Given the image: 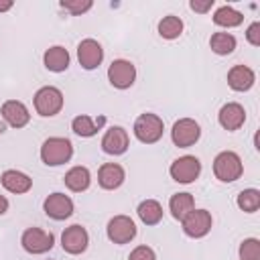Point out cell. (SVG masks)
<instances>
[{
	"label": "cell",
	"mask_w": 260,
	"mask_h": 260,
	"mask_svg": "<svg viewBox=\"0 0 260 260\" xmlns=\"http://www.w3.org/2000/svg\"><path fill=\"white\" fill-rule=\"evenodd\" d=\"M0 183H2V187H4L8 193H14V195L28 193L30 187H32V179H30L26 173L16 171V169L4 171L2 177H0Z\"/></svg>",
	"instance_id": "cell-18"
},
{
	"label": "cell",
	"mask_w": 260,
	"mask_h": 260,
	"mask_svg": "<svg viewBox=\"0 0 260 260\" xmlns=\"http://www.w3.org/2000/svg\"><path fill=\"white\" fill-rule=\"evenodd\" d=\"M244 173V165L238 152L234 150H221L215 158H213V175L217 181L221 183H234L242 177Z\"/></svg>",
	"instance_id": "cell-2"
},
{
	"label": "cell",
	"mask_w": 260,
	"mask_h": 260,
	"mask_svg": "<svg viewBox=\"0 0 260 260\" xmlns=\"http://www.w3.org/2000/svg\"><path fill=\"white\" fill-rule=\"evenodd\" d=\"M73 156V144L69 138L51 136L41 144V160L47 167H59L69 162Z\"/></svg>",
	"instance_id": "cell-1"
},
{
	"label": "cell",
	"mask_w": 260,
	"mask_h": 260,
	"mask_svg": "<svg viewBox=\"0 0 260 260\" xmlns=\"http://www.w3.org/2000/svg\"><path fill=\"white\" fill-rule=\"evenodd\" d=\"M43 211L47 213V217H51L55 221H63L73 215V199L65 193L55 191V193L47 195V199L43 201Z\"/></svg>",
	"instance_id": "cell-11"
},
{
	"label": "cell",
	"mask_w": 260,
	"mask_h": 260,
	"mask_svg": "<svg viewBox=\"0 0 260 260\" xmlns=\"http://www.w3.org/2000/svg\"><path fill=\"white\" fill-rule=\"evenodd\" d=\"M128 260H156V254L150 246H136L130 254H128Z\"/></svg>",
	"instance_id": "cell-31"
},
{
	"label": "cell",
	"mask_w": 260,
	"mask_h": 260,
	"mask_svg": "<svg viewBox=\"0 0 260 260\" xmlns=\"http://www.w3.org/2000/svg\"><path fill=\"white\" fill-rule=\"evenodd\" d=\"M169 175L173 181H177L181 185H189L201 175V160L193 154H183L171 162Z\"/></svg>",
	"instance_id": "cell-5"
},
{
	"label": "cell",
	"mask_w": 260,
	"mask_h": 260,
	"mask_svg": "<svg viewBox=\"0 0 260 260\" xmlns=\"http://www.w3.org/2000/svg\"><path fill=\"white\" fill-rule=\"evenodd\" d=\"M213 22L217 26H223V28H234V26H240L244 22V14L240 10L223 4L213 12Z\"/></svg>",
	"instance_id": "cell-25"
},
{
	"label": "cell",
	"mask_w": 260,
	"mask_h": 260,
	"mask_svg": "<svg viewBox=\"0 0 260 260\" xmlns=\"http://www.w3.org/2000/svg\"><path fill=\"white\" fill-rule=\"evenodd\" d=\"M213 0H191L189 2V8L193 10V12H199V14H205V12H209L211 8H213Z\"/></svg>",
	"instance_id": "cell-33"
},
{
	"label": "cell",
	"mask_w": 260,
	"mask_h": 260,
	"mask_svg": "<svg viewBox=\"0 0 260 260\" xmlns=\"http://www.w3.org/2000/svg\"><path fill=\"white\" fill-rule=\"evenodd\" d=\"M77 61L83 69H98L104 61V49L95 39H83L77 45Z\"/></svg>",
	"instance_id": "cell-13"
},
{
	"label": "cell",
	"mask_w": 260,
	"mask_h": 260,
	"mask_svg": "<svg viewBox=\"0 0 260 260\" xmlns=\"http://www.w3.org/2000/svg\"><path fill=\"white\" fill-rule=\"evenodd\" d=\"M63 181H65V187H67L69 191L81 193V191H85V189L89 187V183H91V173H89L87 167L77 165V167H71V169L65 173Z\"/></svg>",
	"instance_id": "cell-22"
},
{
	"label": "cell",
	"mask_w": 260,
	"mask_h": 260,
	"mask_svg": "<svg viewBox=\"0 0 260 260\" xmlns=\"http://www.w3.org/2000/svg\"><path fill=\"white\" fill-rule=\"evenodd\" d=\"M128 144H130V136L122 126H112L102 136V150L112 156L124 154L128 150Z\"/></svg>",
	"instance_id": "cell-15"
},
{
	"label": "cell",
	"mask_w": 260,
	"mask_h": 260,
	"mask_svg": "<svg viewBox=\"0 0 260 260\" xmlns=\"http://www.w3.org/2000/svg\"><path fill=\"white\" fill-rule=\"evenodd\" d=\"M246 41L254 47H260V22H252L248 28H246Z\"/></svg>",
	"instance_id": "cell-32"
},
{
	"label": "cell",
	"mask_w": 260,
	"mask_h": 260,
	"mask_svg": "<svg viewBox=\"0 0 260 260\" xmlns=\"http://www.w3.org/2000/svg\"><path fill=\"white\" fill-rule=\"evenodd\" d=\"M201 136V128L193 118H179L171 128V140L179 148L193 146Z\"/></svg>",
	"instance_id": "cell-8"
},
{
	"label": "cell",
	"mask_w": 260,
	"mask_h": 260,
	"mask_svg": "<svg viewBox=\"0 0 260 260\" xmlns=\"http://www.w3.org/2000/svg\"><path fill=\"white\" fill-rule=\"evenodd\" d=\"M4 130H6V126H4V122H2V120H0V134H2V132H4Z\"/></svg>",
	"instance_id": "cell-36"
},
{
	"label": "cell",
	"mask_w": 260,
	"mask_h": 260,
	"mask_svg": "<svg viewBox=\"0 0 260 260\" xmlns=\"http://www.w3.org/2000/svg\"><path fill=\"white\" fill-rule=\"evenodd\" d=\"M181 225H183L185 236L199 240V238H205L211 232L213 217H211V213L207 209H193L181 219Z\"/></svg>",
	"instance_id": "cell-6"
},
{
	"label": "cell",
	"mask_w": 260,
	"mask_h": 260,
	"mask_svg": "<svg viewBox=\"0 0 260 260\" xmlns=\"http://www.w3.org/2000/svg\"><path fill=\"white\" fill-rule=\"evenodd\" d=\"M63 91L55 85H43L37 89L35 98H32V104H35V110L39 116L43 118H51V116H57L61 110H63Z\"/></svg>",
	"instance_id": "cell-3"
},
{
	"label": "cell",
	"mask_w": 260,
	"mask_h": 260,
	"mask_svg": "<svg viewBox=\"0 0 260 260\" xmlns=\"http://www.w3.org/2000/svg\"><path fill=\"white\" fill-rule=\"evenodd\" d=\"M236 203H238V207H240L242 211L254 213V211H258V207H260V191H258V189H244V191L238 193Z\"/></svg>",
	"instance_id": "cell-28"
},
{
	"label": "cell",
	"mask_w": 260,
	"mask_h": 260,
	"mask_svg": "<svg viewBox=\"0 0 260 260\" xmlns=\"http://www.w3.org/2000/svg\"><path fill=\"white\" fill-rule=\"evenodd\" d=\"M217 122H219V126H221L223 130H228V132L240 130V128L244 126V122H246V110H244V106L238 104V102H228V104H223V106L219 108V112H217Z\"/></svg>",
	"instance_id": "cell-14"
},
{
	"label": "cell",
	"mask_w": 260,
	"mask_h": 260,
	"mask_svg": "<svg viewBox=\"0 0 260 260\" xmlns=\"http://www.w3.org/2000/svg\"><path fill=\"white\" fill-rule=\"evenodd\" d=\"M132 132L142 144H154L162 138V132H165L162 118L152 112H144L134 120Z\"/></svg>",
	"instance_id": "cell-4"
},
{
	"label": "cell",
	"mask_w": 260,
	"mask_h": 260,
	"mask_svg": "<svg viewBox=\"0 0 260 260\" xmlns=\"http://www.w3.org/2000/svg\"><path fill=\"white\" fill-rule=\"evenodd\" d=\"M12 0H0V12H8L10 8H12Z\"/></svg>",
	"instance_id": "cell-35"
},
{
	"label": "cell",
	"mask_w": 260,
	"mask_h": 260,
	"mask_svg": "<svg viewBox=\"0 0 260 260\" xmlns=\"http://www.w3.org/2000/svg\"><path fill=\"white\" fill-rule=\"evenodd\" d=\"M0 114H2L4 122L12 128H24L30 120V112L20 100H6L0 108Z\"/></svg>",
	"instance_id": "cell-16"
},
{
	"label": "cell",
	"mask_w": 260,
	"mask_h": 260,
	"mask_svg": "<svg viewBox=\"0 0 260 260\" xmlns=\"http://www.w3.org/2000/svg\"><path fill=\"white\" fill-rule=\"evenodd\" d=\"M69 61H71L69 51H67L65 47H61V45H53V47H49V49L45 51V55H43V63H45V67H47L49 71H53V73H61V71H65V69L69 67Z\"/></svg>",
	"instance_id": "cell-21"
},
{
	"label": "cell",
	"mask_w": 260,
	"mask_h": 260,
	"mask_svg": "<svg viewBox=\"0 0 260 260\" xmlns=\"http://www.w3.org/2000/svg\"><path fill=\"white\" fill-rule=\"evenodd\" d=\"M108 81L116 89H128L136 81V67L128 59H114L108 67Z\"/></svg>",
	"instance_id": "cell-10"
},
{
	"label": "cell",
	"mask_w": 260,
	"mask_h": 260,
	"mask_svg": "<svg viewBox=\"0 0 260 260\" xmlns=\"http://www.w3.org/2000/svg\"><path fill=\"white\" fill-rule=\"evenodd\" d=\"M106 124V116H87V114H79L71 120V130L81 136V138H89L93 134H98V130H102V126Z\"/></svg>",
	"instance_id": "cell-20"
},
{
	"label": "cell",
	"mask_w": 260,
	"mask_h": 260,
	"mask_svg": "<svg viewBox=\"0 0 260 260\" xmlns=\"http://www.w3.org/2000/svg\"><path fill=\"white\" fill-rule=\"evenodd\" d=\"M124 181H126V171H124V167L118 165V162H104V165L98 169V183H100V187L106 189V191L118 189Z\"/></svg>",
	"instance_id": "cell-17"
},
{
	"label": "cell",
	"mask_w": 260,
	"mask_h": 260,
	"mask_svg": "<svg viewBox=\"0 0 260 260\" xmlns=\"http://www.w3.org/2000/svg\"><path fill=\"white\" fill-rule=\"evenodd\" d=\"M106 234L110 242L122 246L136 238V223L130 215H114L106 225Z\"/></svg>",
	"instance_id": "cell-9"
},
{
	"label": "cell",
	"mask_w": 260,
	"mask_h": 260,
	"mask_svg": "<svg viewBox=\"0 0 260 260\" xmlns=\"http://www.w3.org/2000/svg\"><path fill=\"white\" fill-rule=\"evenodd\" d=\"M240 260H260V240L258 238H246L240 244Z\"/></svg>",
	"instance_id": "cell-29"
},
{
	"label": "cell",
	"mask_w": 260,
	"mask_h": 260,
	"mask_svg": "<svg viewBox=\"0 0 260 260\" xmlns=\"http://www.w3.org/2000/svg\"><path fill=\"white\" fill-rule=\"evenodd\" d=\"M183 32V20L175 14H167L158 20V35L167 41H173V39H179Z\"/></svg>",
	"instance_id": "cell-26"
},
{
	"label": "cell",
	"mask_w": 260,
	"mask_h": 260,
	"mask_svg": "<svg viewBox=\"0 0 260 260\" xmlns=\"http://www.w3.org/2000/svg\"><path fill=\"white\" fill-rule=\"evenodd\" d=\"M8 205H10V203H8V199L0 193V215H4V213L8 211Z\"/></svg>",
	"instance_id": "cell-34"
},
{
	"label": "cell",
	"mask_w": 260,
	"mask_h": 260,
	"mask_svg": "<svg viewBox=\"0 0 260 260\" xmlns=\"http://www.w3.org/2000/svg\"><path fill=\"white\" fill-rule=\"evenodd\" d=\"M20 244L28 254H45L55 246V236L43 228H26L20 236Z\"/></svg>",
	"instance_id": "cell-7"
},
{
	"label": "cell",
	"mask_w": 260,
	"mask_h": 260,
	"mask_svg": "<svg viewBox=\"0 0 260 260\" xmlns=\"http://www.w3.org/2000/svg\"><path fill=\"white\" fill-rule=\"evenodd\" d=\"M256 83V73L248 65H234L228 71V85L234 91H248Z\"/></svg>",
	"instance_id": "cell-19"
},
{
	"label": "cell",
	"mask_w": 260,
	"mask_h": 260,
	"mask_svg": "<svg viewBox=\"0 0 260 260\" xmlns=\"http://www.w3.org/2000/svg\"><path fill=\"white\" fill-rule=\"evenodd\" d=\"M193 209H195V199H193L191 193H175V195H171V199H169V211H171V215L175 219L181 221Z\"/></svg>",
	"instance_id": "cell-23"
},
{
	"label": "cell",
	"mask_w": 260,
	"mask_h": 260,
	"mask_svg": "<svg viewBox=\"0 0 260 260\" xmlns=\"http://www.w3.org/2000/svg\"><path fill=\"white\" fill-rule=\"evenodd\" d=\"M238 41L232 32H213L211 39H209V47L215 55H230L234 53Z\"/></svg>",
	"instance_id": "cell-27"
},
{
	"label": "cell",
	"mask_w": 260,
	"mask_h": 260,
	"mask_svg": "<svg viewBox=\"0 0 260 260\" xmlns=\"http://www.w3.org/2000/svg\"><path fill=\"white\" fill-rule=\"evenodd\" d=\"M87 244H89V234L79 223H73V225L65 228L63 234H61V248L67 254L77 256V254H81V252L87 250Z\"/></svg>",
	"instance_id": "cell-12"
},
{
	"label": "cell",
	"mask_w": 260,
	"mask_h": 260,
	"mask_svg": "<svg viewBox=\"0 0 260 260\" xmlns=\"http://www.w3.org/2000/svg\"><path fill=\"white\" fill-rule=\"evenodd\" d=\"M138 217L142 223L146 225H156L160 219H162V205L156 201V199H144L138 203V209H136Z\"/></svg>",
	"instance_id": "cell-24"
},
{
	"label": "cell",
	"mask_w": 260,
	"mask_h": 260,
	"mask_svg": "<svg viewBox=\"0 0 260 260\" xmlns=\"http://www.w3.org/2000/svg\"><path fill=\"white\" fill-rule=\"evenodd\" d=\"M59 6L63 10H67L69 14H73V16H79V14L87 12L93 6V2L91 0H61Z\"/></svg>",
	"instance_id": "cell-30"
}]
</instances>
